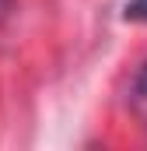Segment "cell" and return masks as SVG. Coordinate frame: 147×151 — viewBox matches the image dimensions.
Listing matches in <instances>:
<instances>
[{
  "instance_id": "6da1fadb",
  "label": "cell",
  "mask_w": 147,
  "mask_h": 151,
  "mask_svg": "<svg viewBox=\"0 0 147 151\" xmlns=\"http://www.w3.org/2000/svg\"><path fill=\"white\" fill-rule=\"evenodd\" d=\"M130 113L137 116V123L147 130V60L137 67V74L130 81Z\"/></svg>"
},
{
  "instance_id": "7a4b0ae2",
  "label": "cell",
  "mask_w": 147,
  "mask_h": 151,
  "mask_svg": "<svg viewBox=\"0 0 147 151\" xmlns=\"http://www.w3.org/2000/svg\"><path fill=\"white\" fill-rule=\"evenodd\" d=\"M123 18L147 25V0H123Z\"/></svg>"
}]
</instances>
